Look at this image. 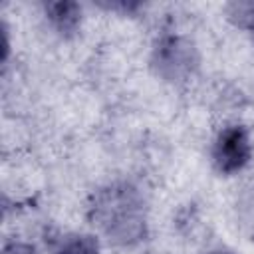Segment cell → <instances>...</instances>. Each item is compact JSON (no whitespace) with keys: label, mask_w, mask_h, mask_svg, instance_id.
<instances>
[{"label":"cell","mask_w":254,"mask_h":254,"mask_svg":"<svg viewBox=\"0 0 254 254\" xmlns=\"http://www.w3.org/2000/svg\"><path fill=\"white\" fill-rule=\"evenodd\" d=\"M155 65L163 77L183 79L196 65L194 48L183 38H165L155 50Z\"/></svg>","instance_id":"cell-3"},{"label":"cell","mask_w":254,"mask_h":254,"mask_svg":"<svg viewBox=\"0 0 254 254\" xmlns=\"http://www.w3.org/2000/svg\"><path fill=\"white\" fill-rule=\"evenodd\" d=\"M56 254H99L97 240L93 236H67L62 240Z\"/></svg>","instance_id":"cell-5"},{"label":"cell","mask_w":254,"mask_h":254,"mask_svg":"<svg viewBox=\"0 0 254 254\" xmlns=\"http://www.w3.org/2000/svg\"><path fill=\"white\" fill-rule=\"evenodd\" d=\"M2 254H36V250L30 246V244H22V242H14V244H8L4 248Z\"/></svg>","instance_id":"cell-6"},{"label":"cell","mask_w":254,"mask_h":254,"mask_svg":"<svg viewBox=\"0 0 254 254\" xmlns=\"http://www.w3.org/2000/svg\"><path fill=\"white\" fill-rule=\"evenodd\" d=\"M46 14L62 34H73L81 18V10L75 2H52L46 6Z\"/></svg>","instance_id":"cell-4"},{"label":"cell","mask_w":254,"mask_h":254,"mask_svg":"<svg viewBox=\"0 0 254 254\" xmlns=\"http://www.w3.org/2000/svg\"><path fill=\"white\" fill-rule=\"evenodd\" d=\"M93 224H97L113 242L131 244L145 234L143 200L127 185H113L95 196L91 206Z\"/></svg>","instance_id":"cell-1"},{"label":"cell","mask_w":254,"mask_h":254,"mask_svg":"<svg viewBox=\"0 0 254 254\" xmlns=\"http://www.w3.org/2000/svg\"><path fill=\"white\" fill-rule=\"evenodd\" d=\"M216 254H226V252H216Z\"/></svg>","instance_id":"cell-7"},{"label":"cell","mask_w":254,"mask_h":254,"mask_svg":"<svg viewBox=\"0 0 254 254\" xmlns=\"http://www.w3.org/2000/svg\"><path fill=\"white\" fill-rule=\"evenodd\" d=\"M250 153H252V147H250V137L246 129L232 125V127H226L218 135L214 143L212 159L220 173L230 175V173L240 171L248 163Z\"/></svg>","instance_id":"cell-2"}]
</instances>
